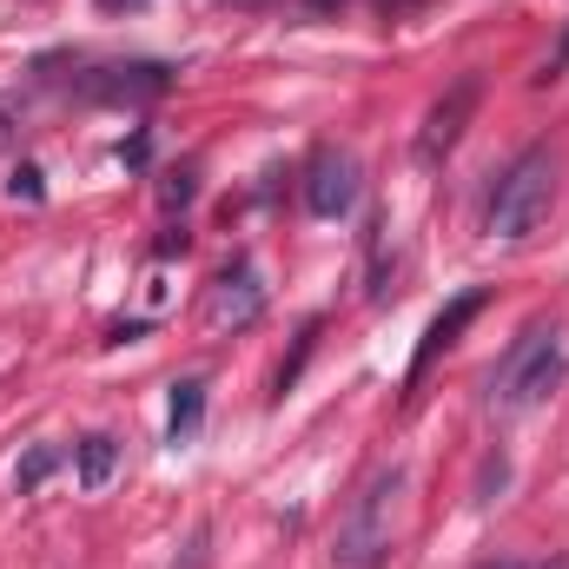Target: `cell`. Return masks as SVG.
<instances>
[{
  "label": "cell",
  "mask_w": 569,
  "mask_h": 569,
  "mask_svg": "<svg viewBox=\"0 0 569 569\" xmlns=\"http://www.w3.org/2000/svg\"><path fill=\"white\" fill-rule=\"evenodd\" d=\"M569 371V345L563 331H550V325H537V331H523L517 338V351L490 371V411H530V405H543L557 385H563Z\"/></svg>",
  "instance_id": "cell-1"
},
{
  "label": "cell",
  "mask_w": 569,
  "mask_h": 569,
  "mask_svg": "<svg viewBox=\"0 0 569 569\" xmlns=\"http://www.w3.org/2000/svg\"><path fill=\"white\" fill-rule=\"evenodd\" d=\"M550 199H557V152L550 146L517 152L510 172L497 179V199H490V239H503V246L530 239L550 219Z\"/></svg>",
  "instance_id": "cell-2"
},
{
  "label": "cell",
  "mask_w": 569,
  "mask_h": 569,
  "mask_svg": "<svg viewBox=\"0 0 569 569\" xmlns=\"http://www.w3.org/2000/svg\"><path fill=\"white\" fill-rule=\"evenodd\" d=\"M391 497H398V470H378V477L358 490V503H351V517H345V530H338V563L345 569H378L385 563V550H391V523H385Z\"/></svg>",
  "instance_id": "cell-3"
},
{
  "label": "cell",
  "mask_w": 569,
  "mask_h": 569,
  "mask_svg": "<svg viewBox=\"0 0 569 569\" xmlns=\"http://www.w3.org/2000/svg\"><path fill=\"white\" fill-rule=\"evenodd\" d=\"M477 100H483V73H457V80H450V93L430 107L425 127H418V166H437L450 146L463 140V127L477 120Z\"/></svg>",
  "instance_id": "cell-4"
},
{
  "label": "cell",
  "mask_w": 569,
  "mask_h": 569,
  "mask_svg": "<svg viewBox=\"0 0 569 569\" xmlns=\"http://www.w3.org/2000/svg\"><path fill=\"white\" fill-rule=\"evenodd\" d=\"M305 206L318 219H345L358 206V159L338 152V146H318L311 166H305Z\"/></svg>",
  "instance_id": "cell-5"
},
{
  "label": "cell",
  "mask_w": 569,
  "mask_h": 569,
  "mask_svg": "<svg viewBox=\"0 0 569 569\" xmlns=\"http://www.w3.org/2000/svg\"><path fill=\"white\" fill-rule=\"evenodd\" d=\"M483 305H490V291H457V298H450V305L430 318V331H425V345H418V358H411V371H405V385H418V378H425L430 365H437V358H443V351L463 338V325H470Z\"/></svg>",
  "instance_id": "cell-6"
},
{
  "label": "cell",
  "mask_w": 569,
  "mask_h": 569,
  "mask_svg": "<svg viewBox=\"0 0 569 569\" xmlns=\"http://www.w3.org/2000/svg\"><path fill=\"white\" fill-rule=\"evenodd\" d=\"M259 305H266V291H259V272H252V259H239V266H226L219 272V291H212V325H252L259 318Z\"/></svg>",
  "instance_id": "cell-7"
},
{
  "label": "cell",
  "mask_w": 569,
  "mask_h": 569,
  "mask_svg": "<svg viewBox=\"0 0 569 569\" xmlns=\"http://www.w3.org/2000/svg\"><path fill=\"white\" fill-rule=\"evenodd\" d=\"M166 87H172V73L152 67V60H140V67H107L100 80H87L93 100H152V93H166Z\"/></svg>",
  "instance_id": "cell-8"
},
{
  "label": "cell",
  "mask_w": 569,
  "mask_h": 569,
  "mask_svg": "<svg viewBox=\"0 0 569 569\" xmlns=\"http://www.w3.org/2000/svg\"><path fill=\"white\" fill-rule=\"evenodd\" d=\"M199 425H206V385H199V378H179V385H172V418H166V437H172V443H192Z\"/></svg>",
  "instance_id": "cell-9"
},
{
  "label": "cell",
  "mask_w": 569,
  "mask_h": 569,
  "mask_svg": "<svg viewBox=\"0 0 569 569\" xmlns=\"http://www.w3.org/2000/svg\"><path fill=\"white\" fill-rule=\"evenodd\" d=\"M113 463H120V443H113L107 430H93V437H80V443H73V470H80V483H87V490H100V483L113 477Z\"/></svg>",
  "instance_id": "cell-10"
},
{
  "label": "cell",
  "mask_w": 569,
  "mask_h": 569,
  "mask_svg": "<svg viewBox=\"0 0 569 569\" xmlns=\"http://www.w3.org/2000/svg\"><path fill=\"white\" fill-rule=\"evenodd\" d=\"M53 470H60V450H53V443H33V450H27V463H20V497H33Z\"/></svg>",
  "instance_id": "cell-11"
},
{
  "label": "cell",
  "mask_w": 569,
  "mask_h": 569,
  "mask_svg": "<svg viewBox=\"0 0 569 569\" xmlns=\"http://www.w3.org/2000/svg\"><path fill=\"white\" fill-rule=\"evenodd\" d=\"M7 192H13V199H40V166H20V172L7 179Z\"/></svg>",
  "instance_id": "cell-12"
},
{
  "label": "cell",
  "mask_w": 569,
  "mask_h": 569,
  "mask_svg": "<svg viewBox=\"0 0 569 569\" xmlns=\"http://www.w3.org/2000/svg\"><path fill=\"white\" fill-rule=\"evenodd\" d=\"M490 569H569V557H497Z\"/></svg>",
  "instance_id": "cell-13"
},
{
  "label": "cell",
  "mask_w": 569,
  "mask_h": 569,
  "mask_svg": "<svg viewBox=\"0 0 569 569\" xmlns=\"http://www.w3.org/2000/svg\"><path fill=\"white\" fill-rule=\"evenodd\" d=\"M159 199H166V206H186V199H192V172H179V179H166V186H159Z\"/></svg>",
  "instance_id": "cell-14"
},
{
  "label": "cell",
  "mask_w": 569,
  "mask_h": 569,
  "mask_svg": "<svg viewBox=\"0 0 569 569\" xmlns=\"http://www.w3.org/2000/svg\"><path fill=\"white\" fill-rule=\"evenodd\" d=\"M563 67H569V40H563V47H557V60H550V67H543V73H537V80H557V73H563Z\"/></svg>",
  "instance_id": "cell-15"
},
{
  "label": "cell",
  "mask_w": 569,
  "mask_h": 569,
  "mask_svg": "<svg viewBox=\"0 0 569 569\" xmlns=\"http://www.w3.org/2000/svg\"><path fill=\"white\" fill-rule=\"evenodd\" d=\"M7 146H13V113L0 107V152H7Z\"/></svg>",
  "instance_id": "cell-16"
},
{
  "label": "cell",
  "mask_w": 569,
  "mask_h": 569,
  "mask_svg": "<svg viewBox=\"0 0 569 569\" xmlns=\"http://www.w3.org/2000/svg\"><path fill=\"white\" fill-rule=\"evenodd\" d=\"M305 7H311V13H338L345 0H305Z\"/></svg>",
  "instance_id": "cell-17"
},
{
  "label": "cell",
  "mask_w": 569,
  "mask_h": 569,
  "mask_svg": "<svg viewBox=\"0 0 569 569\" xmlns=\"http://www.w3.org/2000/svg\"><path fill=\"white\" fill-rule=\"evenodd\" d=\"M100 7H107V13H127V7H140V0H100Z\"/></svg>",
  "instance_id": "cell-18"
},
{
  "label": "cell",
  "mask_w": 569,
  "mask_h": 569,
  "mask_svg": "<svg viewBox=\"0 0 569 569\" xmlns=\"http://www.w3.org/2000/svg\"><path fill=\"white\" fill-rule=\"evenodd\" d=\"M378 7H398V0H378Z\"/></svg>",
  "instance_id": "cell-19"
}]
</instances>
